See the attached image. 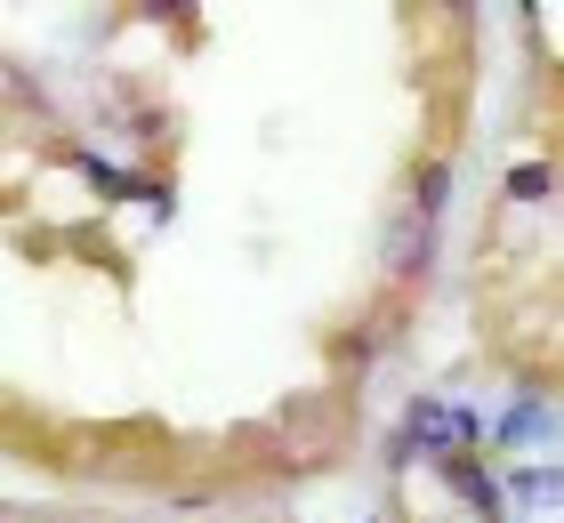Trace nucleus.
<instances>
[{"instance_id":"nucleus-1","label":"nucleus","mask_w":564,"mask_h":523,"mask_svg":"<svg viewBox=\"0 0 564 523\" xmlns=\"http://www.w3.org/2000/svg\"><path fill=\"white\" fill-rule=\"evenodd\" d=\"M444 201H452V162L435 153V162L412 170V201H403V218H395V233H403V274H420V266H427L435 226H444Z\"/></svg>"},{"instance_id":"nucleus-2","label":"nucleus","mask_w":564,"mask_h":523,"mask_svg":"<svg viewBox=\"0 0 564 523\" xmlns=\"http://www.w3.org/2000/svg\"><path fill=\"white\" fill-rule=\"evenodd\" d=\"M484 427H476V411H459V403H412V411H403V451H412V459H435V467H444V459H459V451H468V443H476Z\"/></svg>"},{"instance_id":"nucleus-3","label":"nucleus","mask_w":564,"mask_h":523,"mask_svg":"<svg viewBox=\"0 0 564 523\" xmlns=\"http://www.w3.org/2000/svg\"><path fill=\"white\" fill-rule=\"evenodd\" d=\"M444 483H452V491H459V500H468L476 515H500V483H492V476H484V467H476V451L444 459Z\"/></svg>"},{"instance_id":"nucleus-4","label":"nucleus","mask_w":564,"mask_h":523,"mask_svg":"<svg viewBox=\"0 0 564 523\" xmlns=\"http://www.w3.org/2000/svg\"><path fill=\"white\" fill-rule=\"evenodd\" d=\"M524 435H549V403H517V411L492 418V443H500V451H517Z\"/></svg>"},{"instance_id":"nucleus-5","label":"nucleus","mask_w":564,"mask_h":523,"mask_svg":"<svg viewBox=\"0 0 564 523\" xmlns=\"http://www.w3.org/2000/svg\"><path fill=\"white\" fill-rule=\"evenodd\" d=\"M549 194H556V170L549 162H524V170L500 177V201H549Z\"/></svg>"}]
</instances>
